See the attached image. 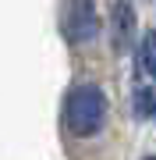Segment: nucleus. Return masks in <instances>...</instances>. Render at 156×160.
<instances>
[{
	"label": "nucleus",
	"instance_id": "obj_1",
	"mask_svg": "<svg viewBox=\"0 0 156 160\" xmlns=\"http://www.w3.org/2000/svg\"><path fill=\"white\" fill-rule=\"evenodd\" d=\"M106 121V96L99 86H75L64 100V128L78 139H89Z\"/></svg>",
	"mask_w": 156,
	"mask_h": 160
},
{
	"label": "nucleus",
	"instance_id": "obj_2",
	"mask_svg": "<svg viewBox=\"0 0 156 160\" xmlns=\"http://www.w3.org/2000/svg\"><path fill=\"white\" fill-rule=\"evenodd\" d=\"M60 32H64V39L75 43V46L92 43L96 32H99L96 4L92 0H64V7H60Z\"/></svg>",
	"mask_w": 156,
	"mask_h": 160
},
{
	"label": "nucleus",
	"instance_id": "obj_3",
	"mask_svg": "<svg viewBox=\"0 0 156 160\" xmlns=\"http://www.w3.org/2000/svg\"><path fill=\"white\" fill-rule=\"evenodd\" d=\"M131 39H135V11H131V4L117 0L114 11H110V43H114L117 53H124L131 46Z\"/></svg>",
	"mask_w": 156,
	"mask_h": 160
},
{
	"label": "nucleus",
	"instance_id": "obj_4",
	"mask_svg": "<svg viewBox=\"0 0 156 160\" xmlns=\"http://www.w3.org/2000/svg\"><path fill=\"white\" fill-rule=\"evenodd\" d=\"M139 68L156 82V29L142 36V46H139Z\"/></svg>",
	"mask_w": 156,
	"mask_h": 160
},
{
	"label": "nucleus",
	"instance_id": "obj_5",
	"mask_svg": "<svg viewBox=\"0 0 156 160\" xmlns=\"http://www.w3.org/2000/svg\"><path fill=\"white\" fill-rule=\"evenodd\" d=\"M135 114L142 121L156 118V89H135Z\"/></svg>",
	"mask_w": 156,
	"mask_h": 160
},
{
	"label": "nucleus",
	"instance_id": "obj_6",
	"mask_svg": "<svg viewBox=\"0 0 156 160\" xmlns=\"http://www.w3.org/2000/svg\"><path fill=\"white\" fill-rule=\"evenodd\" d=\"M145 160H156V157H145Z\"/></svg>",
	"mask_w": 156,
	"mask_h": 160
}]
</instances>
